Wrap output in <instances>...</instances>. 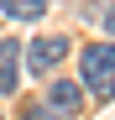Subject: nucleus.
I'll return each instance as SVG.
<instances>
[{
	"label": "nucleus",
	"instance_id": "obj_6",
	"mask_svg": "<svg viewBox=\"0 0 115 120\" xmlns=\"http://www.w3.org/2000/svg\"><path fill=\"white\" fill-rule=\"evenodd\" d=\"M100 26H105V31H115V5H110V11H100Z\"/></svg>",
	"mask_w": 115,
	"mask_h": 120
},
{
	"label": "nucleus",
	"instance_id": "obj_2",
	"mask_svg": "<svg viewBox=\"0 0 115 120\" xmlns=\"http://www.w3.org/2000/svg\"><path fill=\"white\" fill-rule=\"evenodd\" d=\"M84 110V89L79 84H52L42 94V105H31V120H73Z\"/></svg>",
	"mask_w": 115,
	"mask_h": 120
},
{
	"label": "nucleus",
	"instance_id": "obj_1",
	"mask_svg": "<svg viewBox=\"0 0 115 120\" xmlns=\"http://www.w3.org/2000/svg\"><path fill=\"white\" fill-rule=\"evenodd\" d=\"M79 73H84V89L94 99H115V47L110 42L84 47L79 52Z\"/></svg>",
	"mask_w": 115,
	"mask_h": 120
},
{
	"label": "nucleus",
	"instance_id": "obj_4",
	"mask_svg": "<svg viewBox=\"0 0 115 120\" xmlns=\"http://www.w3.org/2000/svg\"><path fill=\"white\" fill-rule=\"evenodd\" d=\"M21 42H11V37H0V94H16L21 84Z\"/></svg>",
	"mask_w": 115,
	"mask_h": 120
},
{
	"label": "nucleus",
	"instance_id": "obj_3",
	"mask_svg": "<svg viewBox=\"0 0 115 120\" xmlns=\"http://www.w3.org/2000/svg\"><path fill=\"white\" fill-rule=\"evenodd\" d=\"M63 57H68V37H37V42L26 47V63H31V73H52Z\"/></svg>",
	"mask_w": 115,
	"mask_h": 120
},
{
	"label": "nucleus",
	"instance_id": "obj_5",
	"mask_svg": "<svg viewBox=\"0 0 115 120\" xmlns=\"http://www.w3.org/2000/svg\"><path fill=\"white\" fill-rule=\"evenodd\" d=\"M0 11L11 21H42L47 16V0H0Z\"/></svg>",
	"mask_w": 115,
	"mask_h": 120
}]
</instances>
